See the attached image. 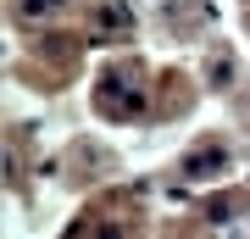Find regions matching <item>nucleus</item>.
<instances>
[{
  "label": "nucleus",
  "mask_w": 250,
  "mask_h": 239,
  "mask_svg": "<svg viewBox=\"0 0 250 239\" xmlns=\"http://www.w3.org/2000/svg\"><path fill=\"white\" fill-rule=\"evenodd\" d=\"M95 100H100V111L106 117H134L139 106H145V72L134 67V62H111L106 72H100V89H95Z\"/></svg>",
  "instance_id": "obj_1"
},
{
  "label": "nucleus",
  "mask_w": 250,
  "mask_h": 239,
  "mask_svg": "<svg viewBox=\"0 0 250 239\" xmlns=\"http://www.w3.org/2000/svg\"><path fill=\"white\" fill-rule=\"evenodd\" d=\"M217 173H228V151L223 145H200V151L184 156V178H217Z\"/></svg>",
  "instance_id": "obj_2"
},
{
  "label": "nucleus",
  "mask_w": 250,
  "mask_h": 239,
  "mask_svg": "<svg viewBox=\"0 0 250 239\" xmlns=\"http://www.w3.org/2000/svg\"><path fill=\"white\" fill-rule=\"evenodd\" d=\"M95 17H100V22H95V34H100V39H128V34H134V22H128V11L117 6V0H111V6H100Z\"/></svg>",
  "instance_id": "obj_3"
},
{
  "label": "nucleus",
  "mask_w": 250,
  "mask_h": 239,
  "mask_svg": "<svg viewBox=\"0 0 250 239\" xmlns=\"http://www.w3.org/2000/svg\"><path fill=\"white\" fill-rule=\"evenodd\" d=\"M62 6H67V0H11V11H22V22H45Z\"/></svg>",
  "instance_id": "obj_4"
},
{
  "label": "nucleus",
  "mask_w": 250,
  "mask_h": 239,
  "mask_svg": "<svg viewBox=\"0 0 250 239\" xmlns=\"http://www.w3.org/2000/svg\"><path fill=\"white\" fill-rule=\"evenodd\" d=\"M245 117H250V95H245Z\"/></svg>",
  "instance_id": "obj_5"
}]
</instances>
